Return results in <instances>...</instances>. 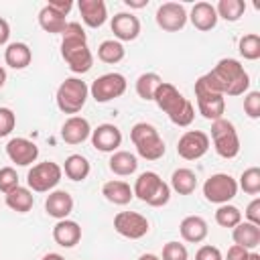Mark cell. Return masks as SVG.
Returning a JSON list of instances; mask_svg holds the SVG:
<instances>
[{"label":"cell","instance_id":"12","mask_svg":"<svg viewBox=\"0 0 260 260\" xmlns=\"http://www.w3.org/2000/svg\"><path fill=\"white\" fill-rule=\"evenodd\" d=\"M114 230L128 240H140L148 234L150 223L138 211H118L114 215Z\"/></svg>","mask_w":260,"mask_h":260},{"label":"cell","instance_id":"49","mask_svg":"<svg viewBox=\"0 0 260 260\" xmlns=\"http://www.w3.org/2000/svg\"><path fill=\"white\" fill-rule=\"evenodd\" d=\"M4 83H6V69L0 65V87H4Z\"/></svg>","mask_w":260,"mask_h":260},{"label":"cell","instance_id":"3","mask_svg":"<svg viewBox=\"0 0 260 260\" xmlns=\"http://www.w3.org/2000/svg\"><path fill=\"white\" fill-rule=\"evenodd\" d=\"M215 85L223 95H242L250 87V75L244 69V65L238 59L223 57L215 63V67L209 71Z\"/></svg>","mask_w":260,"mask_h":260},{"label":"cell","instance_id":"22","mask_svg":"<svg viewBox=\"0 0 260 260\" xmlns=\"http://www.w3.org/2000/svg\"><path fill=\"white\" fill-rule=\"evenodd\" d=\"M179 232H181V238L189 244H199L207 238L209 234V228H207V221L201 217V215H187L183 217V221L179 223Z\"/></svg>","mask_w":260,"mask_h":260},{"label":"cell","instance_id":"17","mask_svg":"<svg viewBox=\"0 0 260 260\" xmlns=\"http://www.w3.org/2000/svg\"><path fill=\"white\" fill-rule=\"evenodd\" d=\"M110 28L116 37V41H134L140 35V20L138 16H134L132 12H118L116 16H112Z\"/></svg>","mask_w":260,"mask_h":260},{"label":"cell","instance_id":"30","mask_svg":"<svg viewBox=\"0 0 260 260\" xmlns=\"http://www.w3.org/2000/svg\"><path fill=\"white\" fill-rule=\"evenodd\" d=\"M175 193L179 195H191L197 189V175L191 169H175L171 175V185H169Z\"/></svg>","mask_w":260,"mask_h":260},{"label":"cell","instance_id":"44","mask_svg":"<svg viewBox=\"0 0 260 260\" xmlns=\"http://www.w3.org/2000/svg\"><path fill=\"white\" fill-rule=\"evenodd\" d=\"M248 254H250V250H246V248L234 244V246L228 250V254H225L223 260H248Z\"/></svg>","mask_w":260,"mask_h":260},{"label":"cell","instance_id":"43","mask_svg":"<svg viewBox=\"0 0 260 260\" xmlns=\"http://www.w3.org/2000/svg\"><path fill=\"white\" fill-rule=\"evenodd\" d=\"M244 215H246V221H250V223H254V225H260V197H254V199L248 203Z\"/></svg>","mask_w":260,"mask_h":260},{"label":"cell","instance_id":"32","mask_svg":"<svg viewBox=\"0 0 260 260\" xmlns=\"http://www.w3.org/2000/svg\"><path fill=\"white\" fill-rule=\"evenodd\" d=\"M126 57V49L120 41L116 39H106L100 43L98 47V59L108 63V65H114V63H120L122 59Z\"/></svg>","mask_w":260,"mask_h":260},{"label":"cell","instance_id":"35","mask_svg":"<svg viewBox=\"0 0 260 260\" xmlns=\"http://www.w3.org/2000/svg\"><path fill=\"white\" fill-rule=\"evenodd\" d=\"M238 51L244 59L248 61H256L260 59V37L256 32H248L244 37H240L238 41Z\"/></svg>","mask_w":260,"mask_h":260},{"label":"cell","instance_id":"38","mask_svg":"<svg viewBox=\"0 0 260 260\" xmlns=\"http://www.w3.org/2000/svg\"><path fill=\"white\" fill-rule=\"evenodd\" d=\"M162 260H189V252L181 242H167L162 246Z\"/></svg>","mask_w":260,"mask_h":260},{"label":"cell","instance_id":"1","mask_svg":"<svg viewBox=\"0 0 260 260\" xmlns=\"http://www.w3.org/2000/svg\"><path fill=\"white\" fill-rule=\"evenodd\" d=\"M61 57L73 73H87L93 67V55L87 47L85 30L79 22H67L61 32Z\"/></svg>","mask_w":260,"mask_h":260},{"label":"cell","instance_id":"8","mask_svg":"<svg viewBox=\"0 0 260 260\" xmlns=\"http://www.w3.org/2000/svg\"><path fill=\"white\" fill-rule=\"evenodd\" d=\"M211 142H213L215 152L221 158H236L238 152H240V136H238V130L225 118H219V120H213L211 122Z\"/></svg>","mask_w":260,"mask_h":260},{"label":"cell","instance_id":"21","mask_svg":"<svg viewBox=\"0 0 260 260\" xmlns=\"http://www.w3.org/2000/svg\"><path fill=\"white\" fill-rule=\"evenodd\" d=\"M187 20H191V24H193L197 30L207 32V30L215 28V24H217L215 6L209 4V2H197V4L191 8V14L187 16Z\"/></svg>","mask_w":260,"mask_h":260},{"label":"cell","instance_id":"46","mask_svg":"<svg viewBox=\"0 0 260 260\" xmlns=\"http://www.w3.org/2000/svg\"><path fill=\"white\" fill-rule=\"evenodd\" d=\"M124 4L128 8H144L148 6V0H124Z\"/></svg>","mask_w":260,"mask_h":260},{"label":"cell","instance_id":"24","mask_svg":"<svg viewBox=\"0 0 260 260\" xmlns=\"http://www.w3.org/2000/svg\"><path fill=\"white\" fill-rule=\"evenodd\" d=\"M39 24L45 32L51 35H61L67 26V14H63L61 10H57L51 2H47L41 10H39Z\"/></svg>","mask_w":260,"mask_h":260},{"label":"cell","instance_id":"7","mask_svg":"<svg viewBox=\"0 0 260 260\" xmlns=\"http://www.w3.org/2000/svg\"><path fill=\"white\" fill-rule=\"evenodd\" d=\"M89 95V87L85 81H81L79 77H67L65 81H61V85L57 87V108L63 114H71L75 116L77 112H81V108L85 106Z\"/></svg>","mask_w":260,"mask_h":260},{"label":"cell","instance_id":"19","mask_svg":"<svg viewBox=\"0 0 260 260\" xmlns=\"http://www.w3.org/2000/svg\"><path fill=\"white\" fill-rule=\"evenodd\" d=\"M45 211H47V215L55 217L57 221L59 219H67L69 213L73 211V197L67 191L53 189L45 199Z\"/></svg>","mask_w":260,"mask_h":260},{"label":"cell","instance_id":"41","mask_svg":"<svg viewBox=\"0 0 260 260\" xmlns=\"http://www.w3.org/2000/svg\"><path fill=\"white\" fill-rule=\"evenodd\" d=\"M16 126V114L10 108H0V138L8 136Z\"/></svg>","mask_w":260,"mask_h":260},{"label":"cell","instance_id":"5","mask_svg":"<svg viewBox=\"0 0 260 260\" xmlns=\"http://www.w3.org/2000/svg\"><path fill=\"white\" fill-rule=\"evenodd\" d=\"M130 140L138 156H142L144 160H158L167 152L165 140L160 138L158 130L148 122H136L130 128Z\"/></svg>","mask_w":260,"mask_h":260},{"label":"cell","instance_id":"28","mask_svg":"<svg viewBox=\"0 0 260 260\" xmlns=\"http://www.w3.org/2000/svg\"><path fill=\"white\" fill-rule=\"evenodd\" d=\"M108 167L118 177H130L138 169V158H136V154H132L128 150H116V152H112Z\"/></svg>","mask_w":260,"mask_h":260},{"label":"cell","instance_id":"25","mask_svg":"<svg viewBox=\"0 0 260 260\" xmlns=\"http://www.w3.org/2000/svg\"><path fill=\"white\" fill-rule=\"evenodd\" d=\"M232 238L236 246H242L252 252L260 246V225H254L250 221H240L236 228H232Z\"/></svg>","mask_w":260,"mask_h":260},{"label":"cell","instance_id":"18","mask_svg":"<svg viewBox=\"0 0 260 260\" xmlns=\"http://www.w3.org/2000/svg\"><path fill=\"white\" fill-rule=\"evenodd\" d=\"M91 136V126L83 116H69L61 126V138L67 144H81Z\"/></svg>","mask_w":260,"mask_h":260},{"label":"cell","instance_id":"11","mask_svg":"<svg viewBox=\"0 0 260 260\" xmlns=\"http://www.w3.org/2000/svg\"><path fill=\"white\" fill-rule=\"evenodd\" d=\"M126 87H128L126 77L122 73L112 71V73H104L98 79H93L89 93L98 104H106V102H112V100L124 95Z\"/></svg>","mask_w":260,"mask_h":260},{"label":"cell","instance_id":"39","mask_svg":"<svg viewBox=\"0 0 260 260\" xmlns=\"http://www.w3.org/2000/svg\"><path fill=\"white\" fill-rule=\"evenodd\" d=\"M18 185H20L18 183V173L12 167H2L0 169V191L6 195L12 189H16Z\"/></svg>","mask_w":260,"mask_h":260},{"label":"cell","instance_id":"48","mask_svg":"<svg viewBox=\"0 0 260 260\" xmlns=\"http://www.w3.org/2000/svg\"><path fill=\"white\" fill-rule=\"evenodd\" d=\"M138 260H160V258H158L156 254H150V252H148V254H140Z\"/></svg>","mask_w":260,"mask_h":260},{"label":"cell","instance_id":"34","mask_svg":"<svg viewBox=\"0 0 260 260\" xmlns=\"http://www.w3.org/2000/svg\"><path fill=\"white\" fill-rule=\"evenodd\" d=\"M160 83H162V77L158 73L146 71V73L138 75V79H136V93H138V98L150 102L154 98V91H156V87Z\"/></svg>","mask_w":260,"mask_h":260},{"label":"cell","instance_id":"10","mask_svg":"<svg viewBox=\"0 0 260 260\" xmlns=\"http://www.w3.org/2000/svg\"><path fill=\"white\" fill-rule=\"evenodd\" d=\"M203 195L209 203H230L238 195V181L228 173H215L203 183Z\"/></svg>","mask_w":260,"mask_h":260},{"label":"cell","instance_id":"42","mask_svg":"<svg viewBox=\"0 0 260 260\" xmlns=\"http://www.w3.org/2000/svg\"><path fill=\"white\" fill-rule=\"evenodd\" d=\"M195 260H223V256H221L219 248H215V246H211V244H205V246H201V248L197 250Z\"/></svg>","mask_w":260,"mask_h":260},{"label":"cell","instance_id":"20","mask_svg":"<svg viewBox=\"0 0 260 260\" xmlns=\"http://www.w3.org/2000/svg\"><path fill=\"white\" fill-rule=\"evenodd\" d=\"M81 20L89 28H100L108 20V8L104 0H79L77 2Z\"/></svg>","mask_w":260,"mask_h":260},{"label":"cell","instance_id":"31","mask_svg":"<svg viewBox=\"0 0 260 260\" xmlns=\"http://www.w3.org/2000/svg\"><path fill=\"white\" fill-rule=\"evenodd\" d=\"M61 169H63L65 177L71 181H83V179H87V175L91 171L89 160L83 154H69Z\"/></svg>","mask_w":260,"mask_h":260},{"label":"cell","instance_id":"40","mask_svg":"<svg viewBox=\"0 0 260 260\" xmlns=\"http://www.w3.org/2000/svg\"><path fill=\"white\" fill-rule=\"evenodd\" d=\"M244 112L252 120L260 118V91H248L244 95Z\"/></svg>","mask_w":260,"mask_h":260},{"label":"cell","instance_id":"16","mask_svg":"<svg viewBox=\"0 0 260 260\" xmlns=\"http://www.w3.org/2000/svg\"><path fill=\"white\" fill-rule=\"evenodd\" d=\"M91 144L100 152H116L118 146L122 144V132L114 124H100L98 128L91 130Z\"/></svg>","mask_w":260,"mask_h":260},{"label":"cell","instance_id":"29","mask_svg":"<svg viewBox=\"0 0 260 260\" xmlns=\"http://www.w3.org/2000/svg\"><path fill=\"white\" fill-rule=\"evenodd\" d=\"M4 203L16 213H26L35 205V195H32V191L28 187H20L18 185L16 189H12L10 193L4 195Z\"/></svg>","mask_w":260,"mask_h":260},{"label":"cell","instance_id":"13","mask_svg":"<svg viewBox=\"0 0 260 260\" xmlns=\"http://www.w3.org/2000/svg\"><path fill=\"white\" fill-rule=\"evenodd\" d=\"M209 150V136L203 130H187L177 142V154L185 160H197Z\"/></svg>","mask_w":260,"mask_h":260},{"label":"cell","instance_id":"23","mask_svg":"<svg viewBox=\"0 0 260 260\" xmlns=\"http://www.w3.org/2000/svg\"><path fill=\"white\" fill-rule=\"evenodd\" d=\"M53 240L61 248H73L81 240V225L73 219H59L53 228Z\"/></svg>","mask_w":260,"mask_h":260},{"label":"cell","instance_id":"33","mask_svg":"<svg viewBox=\"0 0 260 260\" xmlns=\"http://www.w3.org/2000/svg\"><path fill=\"white\" fill-rule=\"evenodd\" d=\"M215 12H217V18H223L228 22H236L246 12V2L244 0H219L215 4Z\"/></svg>","mask_w":260,"mask_h":260},{"label":"cell","instance_id":"37","mask_svg":"<svg viewBox=\"0 0 260 260\" xmlns=\"http://www.w3.org/2000/svg\"><path fill=\"white\" fill-rule=\"evenodd\" d=\"M238 189H242L248 195H258L260 193V169L258 167H250L240 175V183Z\"/></svg>","mask_w":260,"mask_h":260},{"label":"cell","instance_id":"27","mask_svg":"<svg viewBox=\"0 0 260 260\" xmlns=\"http://www.w3.org/2000/svg\"><path fill=\"white\" fill-rule=\"evenodd\" d=\"M102 195L114 203V205H128L132 199H134V193H132V187L126 183V181H118V179H112V181H106L102 185Z\"/></svg>","mask_w":260,"mask_h":260},{"label":"cell","instance_id":"26","mask_svg":"<svg viewBox=\"0 0 260 260\" xmlns=\"http://www.w3.org/2000/svg\"><path fill=\"white\" fill-rule=\"evenodd\" d=\"M32 61V51L26 43H8L6 49H4V63L12 69H24L28 67Z\"/></svg>","mask_w":260,"mask_h":260},{"label":"cell","instance_id":"45","mask_svg":"<svg viewBox=\"0 0 260 260\" xmlns=\"http://www.w3.org/2000/svg\"><path fill=\"white\" fill-rule=\"evenodd\" d=\"M8 39H10V24L0 16V47L8 45Z\"/></svg>","mask_w":260,"mask_h":260},{"label":"cell","instance_id":"50","mask_svg":"<svg viewBox=\"0 0 260 260\" xmlns=\"http://www.w3.org/2000/svg\"><path fill=\"white\" fill-rule=\"evenodd\" d=\"M248 260H260V254L258 252H250L248 254Z\"/></svg>","mask_w":260,"mask_h":260},{"label":"cell","instance_id":"9","mask_svg":"<svg viewBox=\"0 0 260 260\" xmlns=\"http://www.w3.org/2000/svg\"><path fill=\"white\" fill-rule=\"evenodd\" d=\"M61 177H63L61 165H57L53 160H45V162L32 165L28 169V173H26V185L35 193H51L59 185Z\"/></svg>","mask_w":260,"mask_h":260},{"label":"cell","instance_id":"36","mask_svg":"<svg viewBox=\"0 0 260 260\" xmlns=\"http://www.w3.org/2000/svg\"><path fill=\"white\" fill-rule=\"evenodd\" d=\"M242 221V211L232 205V203H223L217 207L215 211V223L221 228H236Z\"/></svg>","mask_w":260,"mask_h":260},{"label":"cell","instance_id":"6","mask_svg":"<svg viewBox=\"0 0 260 260\" xmlns=\"http://www.w3.org/2000/svg\"><path fill=\"white\" fill-rule=\"evenodd\" d=\"M134 197H138L142 203L150 207H162L171 199V187L160 179L158 173L154 171H144L138 175L134 187H132Z\"/></svg>","mask_w":260,"mask_h":260},{"label":"cell","instance_id":"14","mask_svg":"<svg viewBox=\"0 0 260 260\" xmlns=\"http://www.w3.org/2000/svg\"><path fill=\"white\" fill-rule=\"evenodd\" d=\"M156 24L167 32H179L187 24V10L179 2H165L156 8Z\"/></svg>","mask_w":260,"mask_h":260},{"label":"cell","instance_id":"4","mask_svg":"<svg viewBox=\"0 0 260 260\" xmlns=\"http://www.w3.org/2000/svg\"><path fill=\"white\" fill-rule=\"evenodd\" d=\"M195 100H197V110L203 118H207L211 122L223 118L225 95L219 91V87L215 85V81L209 73L201 75L195 81Z\"/></svg>","mask_w":260,"mask_h":260},{"label":"cell","instance_id":"47","mask_svg":"<svg viewBox=\"0 0 260 260\" xmlns=\"http://www.w3.org/2000/svg\"><path fill=\"white\" fill-rule=\"evenodd\" d=\"M41 260H65L61 254H57V252H49V254H45Z\"/></svg>","mask_w":260,"mask_h":260},{"label":"cell","instance_id":"15","mask_svg":"<svg viewBox=\"0 0 260 260\" xmlns=\"http://www.w3.org/2000/svg\"><path fill=\"white\" fill-rule=\"evenodd\" d=\"M6 154L18 167H28L39 158V146L28 138H10L6 144Z\"/></svg>","mask_w":260,"mask_h":260},{"label":"cell","instance_id":"2","mask_svg":"<svg viewBox=\"0 0 260 260\" xmlns=\"http://www.w3.org/2000/svg\"><path fill=\"white\" fill-rule=\"evenodd\" d=\"M152 102H156V106L169 116V120L175 124V126H189L195 118V108L193 104L169 81H162L156 91H154V98Z\"/></svg>","mask_w":260,"mask_h":260}]
</instances>
